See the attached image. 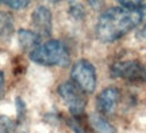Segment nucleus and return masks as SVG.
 <instances>
[{"label":"nucleus","instance_id":"9","mask_svg":"<svg viewBox=\"0 0 146 133\" xmlns=\"http://www.w3.org/2000/svg\"><path fill=\"white\" fill-rule=\"evenodd\" d=\"M14 18L7 11H0V41H10L14 34Z\"/></svg>","mask_w":146,"mask_h":133},{"label":"nucleus","instance_id":"3","mask_svg":"<svg viewBox=\"0 0 146 133\" xmlns=\"http://www.w3.org/2000/svg\"><path fill=\"white\" fill-rule=\"evenodd\" d=\"M70 78H72L73 83L77 86L84 94H91L96 90V84H98L96 68L88 60H77L72 67Z\"/></svg>","mask_w":146,"mask_h":133},{"label":"nucleus","instance_id":"8","mask_svg":"<svg viewBox=\"0 0 146 133\" xmlns=\"http://www.w3.org/2000/svg\"><path fill=\"white\" fill-rule=\"evenodd\" d=\"M18 42L21 45V48L26 52L31 53L34 49H36L41 45V35L36 34V31L21 29L18 31Z\"/></svg>","mask_w":146,"mask_h":133},{"label":"nucleus","instance_id":"2","mask_svg":"<svg viewBox=\"0 0 146 133\" xmlns=\"http://www.w3.org/2000/svg\"><path fill=\"white\" fill-rule=\"evenodd\" d=\"M30 60L45 67H68L70 64V53L65 43L58 39H49L41 43L30 53Z\"/></svg>","mask_w":146,"mask_h":133},{"label":"nucleus","instance_id":"11","mask_svg":"<svg viewBox=\"0 0 146 133\" xmlns=\"http://www.w3.org/2000/svg\"><path fill=\"white\" fill-rule=\"evenodd\" d=\"M15 124L7 116H0V133H12Z\"/></svg>","mask_w":146,"mask_h":133},{"label":"nucleus","instance_id":"10","mask_svg":"<svg viewBox=\"0 0 146 133\" xmlns=\"http://www.w3.org/2000/svg\"><path fill=\"white\" fill-rule=\"evenodd\" d=\"M89 124L96 133H115V128L104 116H102L99 113L89 114Z\"/></svg>","mask_w":146,"mask_h":133},{"label":"nucleus","instance_id":"7","mask_svg":"<svg viewBox=\"0 0 146 133\" xmlns=\"http://www.w3.org/2000/svg\"><path fill=\"white\" fill-rule=\"evenodd\" d=\"M120 90L118 87H107L100 92L98 98H96V109L98 113L102 116H107L115 110V107L118 106V103L120 101Z\"/></svg>","mask_w":146,"mask_h":133},{"label":"nucleus","instance_id":"16","mask_svg":"<svg viewBox=\"0 0 146 133\" xmlns=\"http://www.w3.org/2000/svg\"><path fill=\"white\" fill-rule=\"evenodd\" d=\"M137 37L138 38H142V39H146V23L143 26H141L138 29V31H137Z\"/></svg>","mask_w":146,"mask_h":133},{"label":"nucleus","instance_id":"15","mask_svg":"<svg viewBox=\"0 0 146 133\" xmlns=\"http://www.w3.org/2000/svg\"><path fill=\"white\" fill-rule=\"evenodd\" d=\"M4 87H5V76L4 72L0 71V99L4 96Z\"/></svg>","mask_w":146,"mask_h":133},{"label":"nucleus","instance_id":"13","mask_svg":"<svg viewBox=\"0 0 146 133\" xmlns=\"http://www.w3.org/2000/svg\"><path fill=\"white\" fill-rule=\"evenodd\" d=\"M68 125H69V128L72 129L74 133H87L85 128H84L83 125L78 122V120L76 117L69 118V120H68Z\"/></svg>","mask_w":146,"mask_h":133},{"label":"nucleus","instance_id":"5","mask_svg":"<svg viewBox=\"0 0 146 133\" xmlns=\"http://www.w3.org/2000/svg\"><path fill=\"white\" fill-rule=\"evenodd\" d=\"M58 95L62 98L65 105L68 107L72 117L77 118L80 114L85 112L87 107V96L83 91L78 88L73 82H64L57 88Z\"/></svg>","mask_w":146,"mask_h":133},{"label":"nucleus","instance_id":"1","mask_svg":"<svg viewBox=\"0 0 146 133\" xmlns=\"http://www.w3.org/2000/svg\"><path fill=\"white\" fill-rule=\"evenodd\" d=\"M145 12L127 7H112L104 11L98 19L95 34L102 42H115L141 25Z\"/></svg>","mask_w":146,"mask_h":133},{"label":"nucleus","instance_id":"4","mask_svg":"<svg viewBox=\"0 0 146 133\" xmlns=\"http://www.w3.org/2000/svg\"><path fill=\"white\" fill-rule=\"evenodd\" d=\"M110 75L114 79L129 83H146V67L138 60H122L111 65Z\"/></svg>","mask_w":146,"mask_h":133},{"label":"nucleus","instance_id":"12","mask_svg":"<svg viewBox=\"0 0 146 133\" xmlns=\"http://www.w3.org/2000/svg\"><path fill=\"white\" fill-rule=\"evenodd\" d=\"M69 15L73 16L74 19H84L85 18V10L81 4L78 3H70L69 5Z\"/></svg>","mask_w":146,"mask_h":133},{"label":"nucleus","instance_id":"14","mask_svg":"<svg viewBox=\"0 0 146 133\" xmlns=\"http://www.w3.org/2000/svg\"><path fill=\"white\" fill-rule=\"evenodd\" d=\"M0 4H5L8 5L10 8H14V10H22V8H26L27 5L30 4V1H23V0L11 1V0H5V1H0Z\"/></svg>","mask_w":146,"mask_h":133},{"label":"nucleus","instance_id":"6","mask_svg":"<svg viewBox=\"0 0 146 133\" xmlns=\"http://www.w3.org/2000/svg\"><path fill=\"white\" fill-rule=\"evenodd\" d=\"M33 25L35 27L36 34L41 37H50L53 33V16L50 8L46 5H38L31 14Z\"/></svg>","mask_w":146,"mask_h":133}]
</instances>
